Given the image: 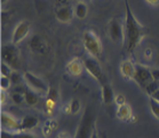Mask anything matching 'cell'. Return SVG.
I'll return each mask as SVG.
<instances>
[{
    "label": "cell",
    "mask_w": 159,
    "mask_h": 138,
    "mask_svg": "<svg viewBox=\"0 0 159 138\" xmlns=\"http://www.w3.org/2000/svg\"><path fill=\"white\" fill-rule=\"evenodd\" d=\"M55 16L61 23H70L75 16V9L71 6H61L56 9Z\"/></svg>",
    "instance_id": "cell-12"
},
{
    "label": "cell",
    "mask_w": 159,
    "mask_h": 138,
    "mask_svg": "<svg viewBox=\"0 0 159 138\" xmlns=\"http://www.w3.org/2000/svg\"><path fill=\"white\" fill-rule=\"evenodd\" d=\"M56 102H57L56 100L46 98V101H45V111H46V114H47V115H53V113H54V111H55Z\"/></svg>",
    "instance_id": "cell-26"
},
{
    "label": "cell",
    "mask_w": 159,
    "mask_h": 138,
    "mask_svg": "<svg viewBox=\"0 0 159 138\" xmlns=\"http://www.w3.org/2000/svg\"><path fill=\"white\" fill-rule=\"evenodd\" d=\"M101 93H102V100L105 105H111L112 102H115V92H113V89L110 84L107 82V83L102 84L101 86Z\"/></svg>",
    "instance_id": "cell-16"
},
{
    "label": "cell",
    "mask_w": 159,
    "mask_h": 138,
    "mask_svg": "<svg viewBox=\"0 0 159 138\" xmlns=\"http://www.w3.org/2000/svg\"><path fill=\"white\" fill-rule=\"evenodd\" d=\"M8 0H1V4L4 5V4H6V2H7Z\"/></svg>",
    "instance_id": "cell-39"
},
{
    "label": "cell",
    "mask_w": 159,
    "mask_h": 138,
    "mask_svg": "<svg viewBox=\"0 0 159 138\" xmlns=\"http://www.w3.org/2000/svg\"><path fill=\"white\" fill-rule=\"evenodd\" d=\"M135 69H136V65L134 63L132 60H124L120 63V74L121 76L126 81H134V75H135Z\"/></svg>",
    "instance_id": "cell-13"
},
{
    "label": "cell",
    "mask_w": 159,
    "mask_h": 138,
    "mask_svg": "<svg viewBox=\"0 0 159 138\" xmlns=\"http://www.w3.org/2000/svg\"><path fill=\"white\" fill-rule=\"evenodd\" d=\"M58 123L55 119H48L47 121H45V123L43 126V135L45 138H51L52 135L54 134L55 130H57Z\"/></svg>",
    "instance_id": "cell-18"
},
{
    "label": "cell",
    "mask_w": 159,
    "mask_h": 138,
    "mask_svg": "<svg viewBox=\"0 0 159 138\" xmlns=\"http://www.w3.org/2000/svg\"><path fill=\"white\" fill-rule=\"evenodd\" d=\"M116 116L120 121H128L130 117L133 116V111H132V107L128 102L117 107Z\"/></svg>",
    "instance_id": "cell-17"
},
{
    "label": "cell",
    "mask_w": 159,
    "mask_h": 138,
    "mask_svg": "<svg viewBox=\"0 0 159 138\" xmlns=\"http://www.w3.org/2000/svg\"><path fill=\"white\" fill-rule=\"evenodd\" d=\"M63 112L65 114H71V107H70V102H66L64 106H63Z\"/></svg>",
    "instance_id": "cell-35"
},
{
    "label": "cell",
    "mask_w": 159,
    "mask_h": 138,
    "mask_svg": "<svg viewBox=\"0 0 159 138\" xmlns=\"http://www.w3.org/2000/svg\"><path fill=\"white\" fill-rule=\"evenodd\" d=\"M83 44L89 57L98 59L103 53V44L98 35L93 30H85L83 33Z\"/></svg>",
    "instance_id": "cell-2"
},
{
    "label": "cell",
    "mask_w": 159,
    "mask_h": 138,
    "mask_svg": "<svg viewBox=\"0 0 159 138\" xmlns=\"http://www.w3.org/2000/svg\"><path fill=\"white\" fill-rule=\"evenodd\" d=\"M0 122H1V130L9 131V132H21V120L14 116L11 113L2 111L0 115Z\"/></svg>",
    "instance_id": "cell-7"
},
{
    "label": "cell",
    "mask_w": 159,
    "mask_h": 138,
    "mask_svg": "<svg viewBox=\"0 0 159 138\" xmlns=\"http://www.w3.org/2000/svg\"><path fill=\"white\" fill-rule=\"evenodd\" d=\"M73 9H75V16L77 18H79V20H84L87 16V14H88V6L84 1L77 2Z\"/></svg>",
    "instance_id": "cell-20"
},
{
    "label": "cell",
    "mask_w": 159,
    "mask_h": 138,
    "mask_svg": "<svg viewBox=\"0 0 159 138\" xmlns=\"http://www.w3.org/2000/svg\"><path fill=\"white\" fill-rule=\"evenodd\" d=\"M39 102V95L36 93L34 91L30 90V89H26L25 92V104L30 107H34V106L38 105Z\"/></svg>",
    "instance_id": "cell-21"
},
{
    "label": "cell",
    "mask_w": 159,
    "mask_h": 138,
    "mask_svg": "<svg viewBox=\"0 0 159 138\" xmlns=\"http://www.w3.org/2000/svg\"><path fill=\"white\" fill-rule=\"evenodd\" d=\"M1 61L11 66L13 70H18L21 67V58L20 50L17 45L13 43H8L2 45L1 47Z\"/></svg>",
    "instance_id": "cell-4"
},
{
    "label": "cell",
    "mask_w": 159,
    "mask_h": 138,
    "mask_svg": "<svg viewBox=\"0 0 159 138\" xmlns=\"http://www.w3.org/2000/svg\"><path fill=\"white\" fill-rule=\"evenodd\" d=\"M30 47L34 53H39V54H43L47 51V44L46 42L39 36V35H34L30 40Z\"/></svg>",
    "instance_id": "cell-14"
},
{
    "label": "cell",
    "mask_w": 159,
    "mask_h": 138,
    "mask_svg": "<svg viewBox=\"0 0 159 138\" xmlns=\"http://www.w3.org/2000/svg\"><path fill=\"white\" fill-rule=\"evenodd\" d=\"M70 107H71V114L77 115L81 111V101L78 98H72L70 100Z\"/></svg>",
    "instance_id": "cell-24"
},
{
    "label": "cell",
    "mask_w": 159,
    "mask_h": 138,
    "mask_svg": "<svg viewBox=\"0 0 159 138\" xmlns=\"http://www.w3.org/2000/svg\"><path fill=\"white\" fill-rule=\"evenodd\" d=\"M158 89H159V82H156V81H155V82H152L151 84H149L144 90H145V92L149 95V97H150V96H151L153 92H156Z\"/></svg>",
    "instance_id": "cell-29"
},
{
    "label": "cell",
    "mask_w": 159,
    "mask_h": 138,
    "mask_svg": "<svg viewBox=\"0 0 159 138\" xmlns=\"http://www.w3.org/2000/svg\"><path fill=\"white\" fill-rule=\"evenodd\" d=\"M115 104L117 105V107L120 105L126 104V98H125V96H124L123 93H117L116 97H115Z\"/></svg>",
    "instance_id": "cell-30"
},
{
    "label": "cell",
    "mask_w": 159,
    "mask_h": 138,
    "mask_svg": "<svg viewBox=\"0 0 159 138\" xmlns=\"http://www.w3.org/2000/svg\"><path fill=\"white\" fill-rule=\"evenodd\" d=\"M6 100H7V91H2L1 90V105H4L5 102H6Z\"/></svg>",
    "instance_id": "cell-34"
},
{
    "label": "cell",
    "mask_w": 159,
    "mask_h": 138,
    "mask_svg": "<svg viewBox=\"0 0 159 138\" xmlns=\"http://www.w3.org/2000/svg\"><path fill=\"white\" fill-rule=\"evenodd\" d=\"M124 47L127 53H132L141 44L147 35L145 27L135 17L130 9L128 0H125V18H124Z\"/></svg>",
    "instance_id": "cell-1"
},
{
    "label": "cell",
    "mask_w": 159,
    "mask_h": 138,
    "mask_svg": "<svg viewBox=\"0 0 159 138\" xmlns=\"http://www.w3.org/2000/svg\"><path fill=\"white\" fill-rule=\"evenodd\" d=\"M77 1H78V2H79V1H83V0H77Z\"/></svg>",
    "instance_id": "cell-40"
},
{
    "label": "cell",
    "mask_w": 159,
    "mask_h": 138,
    "mask_svg": "<svg viewBox=\"0 0 159 138\" xmlns=\"http://www.w3.org/2000/svg\"><path fill=\"white\" fill-rule=\"evenodd\" d=\"M39 119L34 115H25L21 119V128L22 131H29L33 130L34 128H37L39 126Z\"/></svg>",
    "instance_id": "cell-15"
},
{
    "label": "cell",
    "mask_w": 159,
    "mask_h": 138,
    "mask_svg": "<svg viewBox=\"0 0 159 138\" xmlns=\"http://www.w3.org/2000/svg\"><path fill=\"white\" fill-rule=\"evenodd\" d=\"M11 81V84H14L15 86H17V85H23L24 83V78H23V75L18 73V70H14L11 75L9 76Z\"/></svg>",
    "instance_id": "cell-25"
},
{
    "label": "cell",
    "mask_w": 159,
    "mask_h": 138,
    "mask_svg": "<svg viewBox=\"0 0 159 138\" xmlns=\"http://www.w3.org/2000/svg\"><path fill=\"white\" fill-rule=\"evenodd\" d=\"M84 66H85V69H86L87 73L89 74L95 81L100 82L101 85L107 83L105 82V75L103 73V69H102L98 59L88 55V57H86V58L84 59Z\"/></svg>",
    "instance_id": "cell-6"
},
{
    "label": "cell",
    "mask_w": 159,
    "mask_h": 138,
    "mask_svg": "<svg viewBox=\"0 0 159 138\" xmlns=\"http://www.w3.org/2000/svg\"><path fill=\"white\" fill-rule=\"evenodd\" d=\"M90 138H100V136H98V129H96V126H94V128H93V131H92Z\"/></svg>",
    "instance_id": "cell-37"
},
{
    "label": "cell",
    "mask_w": 159,
    "mask_h": 138,
    "mask_svg": "<svg viewBox=\"0 0 159 138\" xmlns=\"http://www.w3.org/2000/svg\"><path fill=\"white\" fill-rule=\"evenodd\" d=\"M145 2L150 5V6H153V7L159 6V0H145Z\"/></svg>",
    "instance_id": "cell-36"
},
{
    "label": "cell",
    "mask_w": 159,
    "mask_h": 138,
    "mask_svg": "<svg viewBox=\"0 0 159 138\" xmlns=\"http://www.w3.org/2000/svg\"><path fill=\"white\" fill-rule=\"evenodd\" d=\"M1 138H38V136L32 134L31 131H21V132H9L1 130Z\"/></svg>",
    "instance_id": "cell-19"
},
{
    "label": "cell",
    "mask_w": 159,
    "mask_h": 138,
    "mask_svg": "<svg viewBox=\"0 0 159 138\" xmlns=\"http://www.w3.org/2000/svg\"><path fill=\"white\" fill-rule=\"evenodd\" d=\"M13 71L14 70H13L11 66H8L7 63L1 61V66H0V74H1V76H11Z\"/></svg>",
    "instance_id": "cell-28"
},
{
    "label": "cell",
    "mask_w": 159,
    "mask_h": 138,
    "mask_svg": "<svg viewBox=\"0 0 159 138\" xmlns=\"http://www.w3.org/2000/svg\"><path fill=\"white\" fill-rule=\"evenodd\" d=\"M134 81H135L142 89H145L149 84H151L152 82H155L153 77H152L151 69H149L148 67L142 66V65H136L135 75H134Z\"/></svg>",
    "instance_id": "cell-10"
},
{
    "label": "cell",
    "mask_w": 159,
    "mask_h": 138,
    "mask_svg": "<svg viewBox=\"0 0 159 138\" xmlns=\"http://www.w3.org/2000/svg\"><path fill=\"white\" fill-rule=\"evenodd\" d=\"M150 98L155 99V100H157V101H159V89L156 92H153L151 96H150Z\"/></svg>",
    "instance_id": "cell-38"
},
{
    "label": "cell",
    "mask_w": 159,
    "mask_h": 138,
    "mask_svg": "<svg viewBox=\"0 0 159 138\" xmlns=\"http://www.w3.org/2000/svg\"><path fill=\"white\" fill-rule=\"evenodd\" d=\"M149 108H150V112H151L152 115L157 120H159V101L150 98L149 99Z\"/></svg>",
    "instance_id": "cell-23"
},
{
    "label": "cell",
    "mask_w": 159,
    "mask_h": 138,
    "mask_svg": "<svg viewBox=\"0 0 159 138\" xmlns=\"http://www.w3.org/2000/svg\"><path fill=\"white\" fill-rule=\"evenodd\" d=\"M31 30V24L29 21L26 20H22L15 26L14 30H13V35H11V43L15 45L21 44L23 40L28 38Z\"/></svg>",
    "instance_id": "cell-9"
},
{
    "label": "cell",
    "mask_w": 159,
    "mask_h": 138,
    "mask_svg": "<svg viewBox=\"0 0 159 138\" xmlns=\"http://www.w3.org/2000/svg\"><path fill=\"white\" fill-rule=\"evenodd\" d=\"M23 78H24V84H26L28 89L34 91L38 95H47L49 87L41 77L33 74L32 71L26 70L23 74Z\"/></svg>",
    "instance_id": "cell-5"
},
{
    "label": "cell",
    "mask_w": 159,
    "mask_h": 138,
    "mask_svg": "<svg viewBox=\"0 0 159 138\" xmlns=\"http://www.w3.org/2000/svg\"><path fill=\"white\" fill-rule=\"evenodd\" d=\"M11 100L14 102L15 105H22L23 102H25V95L21 93V92L13 91L11 95Z\"/></svg>",
    "instance_id": "cell-22"
},
{
    "label": "cell",
    "mask_w": 159,
    "mask_h": 138,
    "mask_svg": "<svg viewBox=\"0 0 159 138\" xmlns=\"http://www.w3.org/2000/svg\"><path fill=\"white\" fill-rule=\"evenodd\" d=\"M152 71V77H153V80L156 82H159V68H155V69H151Z\"/></svg>",
    "instance_id": "cell-33"
},
{
    "label": "cell",
    "mask_w": 159,
    "mask_h": 138,
    "mask_svg": "<svg viewBox=\"0 0 159 138\" xmlns=\"http://www.w3.org/2000/svg\"><path fill=\"white\" fill-rule=\"evenodd\" d=\"M109 37L110 39L116 44H123L125 40V33H124V22L119 18H112L109 22Z\"/></svg>",
    "instance_id": "cell-8"
},
{
    "label": "cell",
    "mask_w": 159,
    "mask_h": 138,
    "mask_svg": "<svg viewBox=\"0 0 159 138\" xmlns=\"http://www.w3.org/2000/svg\"><path fill=\"white\" fill-rule=\"evenodd\" d=\"M95 126V112L93 106H87L84 112L80 123L78 124L75 138H90L93 128Z\"/></svg>",
    "instance_id": "cell-3"
},
{
    "label": "cell",
    "mask_w": 159,
    "mask_h": 138,
    "mask_svg": "<svg viewBox=\"0 0 159 138\" xmlns=\"http://www.w3.org/2000/svg\"><path fill=\"white\" fill-rule=\"evenodd\" d=\"M11 86V81L9 76H0V89L2 91H8Z\"/></svg>",
    "instance_id": "cell-27"
},
{
    "label": "cell",
    "mask_w": 159,
    "mask_h": 138,
    "mask_svg": "<svg viewBox=\"0 0 159 138\" xmlns=\"http://www.w3.org/2000/svg\"><path fill=\"white\" fill-rule=\"evenodd\" d=\"M47 98L49 99H53V100H56L57 101V97H58V93H57V90L55 89V87H49V90L47 92Z\"/></svg>",
    "instance_id": "cell-31"
},
{
    "label": "cell",
    "mask_w": 159,
    "mask_h": 138,
    "mask_svg": "<svg viewBox=\"0 0 159 138\" xmlns=\"http://www.w3.org/2000/svg\"><path fill=\"white\" fill-rule=\"evenodd\" d=\"M85 66H84V60H81L78 57H75L73 59H71L66 66H65V71L68 75L72 77H78L83 74Z\"/></svg>",
    "instance_id": "cell-11"
},
{
    "label": "cell",
    "mask_w": 159,
    "mask_h": 138,
    "mask_svg": "<svg viewBox=\"0 0 159 138\" xmlns=\"http://www.w3.org/2000/svg\"><path fill=\"white\" fill-rule=\"evenodd\" d=\"M55 138H72V136H71L68 131H61V132H58V134L56 135Z\"/></svg>",
    "instance_id": "cell-32"
}]
</instances>
